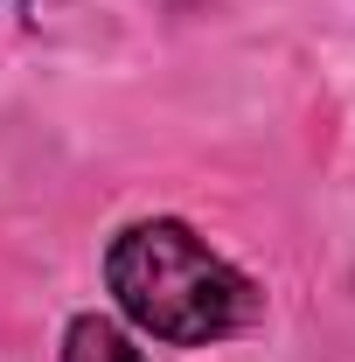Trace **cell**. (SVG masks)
Returning <instances> with one entry per match:
<instances>
[{
  "label": "cell",
  "mask_w": 355,
  "mask_h": 362,
  "mask_svg": "<svg viewBox=\"0 0 355 362\" xmlns=\"http://www.w3.org/2000/svg\"><path fill=\"white\" fill-rule=\"evenodd\" d=\"M63 362H146V356H139L105 314H77L70 334H63Z\"/></svg>",
  "instance_id": "7a4b0ae2"
},
{
  "label": "cell",
  "mask_w": 355,
  "mask_h": 362,
  "mask_svg": "<svg viewBox=\"0 0 355 362\" xmlns=\"http://www.w3.org/2000/svg\"><path fill=\"white\" fill-rule=\"evenodd\" d=\"M105 279H112L126 320L175 349H209L258 320V286L237 265H223L188 223H168V216L119 230Z\"/></svg>",
  "instance_id": "6da1fadb"
}]
</instances>
